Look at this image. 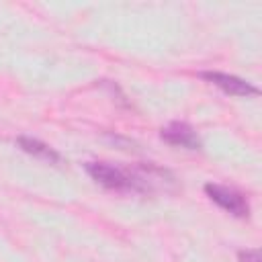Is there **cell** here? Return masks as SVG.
<instances>
[{"label": "cell", "mask_w": 262, "mask_h": 262, "mask_svg": "<svg viewBox=\"0 0 262 262\" xmlns=\"http://www.w3.org/2000/svg\"><path fill=\"white\" fill-rule=\"evenodd\" d=\"M86 172L100 186L115 192H149L156 182V176L164 174L154 166H137L129 170V168L113 166L108 162H88Z\"/></svg>", "instance_id": "1"}, {"label": "cell", "mask_w": 262, "mask_h": 262, "mask_svg": "<svg viewBox=\"0 0 262 262\" xmlns=\"http://www.w3.org/2000/svg\"><path fill=\"white\" fill-rule=\"evenodd\" d=\"M239 262H260V252L256 248H250V250H242L237 254Z\"/></svg>", "instance_id": "6"}, {"label": "cell", "mask_w": 262, "mask_h": 262, "mask_svg": "<svg viewBox=\"0 0 262 262\" xmlns=\"http://www.w3.org/2000/svg\"><path fill=\"white\" fill-rule=\"evenodd\" d=\"M18 147L43 162H49V164H59L61 162V156L47 143L35 139V137H18Z\"/></svg>", "instance_id": "5"}, {"label": "cell", "mask_w": 262, "mask_h": 262, "mask_svg": "<svg viewBox=\"0 0 262 262\" xmlns=\"http://www.w3.org/2000/svg\"><path fill=\"white\" fill-rule=\"evenodd\" d=\"M203 80H207L209 84L221 88L225 94H231V96H252V94H258V88L237 76H231V74H223V72H203L201 74Z\"/></svg>", "instance_id": "3"}, {"label": "cell", "mask_w": 262, "mask_h": 262, "mask_svg": "<svg viewBox=\"0 0 262 262\" xmlns=\"http://www.w3.org/2000/svg\"><path fill=\"white\" fill-rule=\"evenodd\" d=\"M162 139L170 145L176 147H186V149H199L201 147V139L196 135V131L182 121H172L162 129Z\"/></svg>", "instance_id": "4"}, {"label": "cell", "mask_w": 262, "mask_h": 262, "mask_svg": "<svg viewBox=\"0 0 262 262\" xmlns=\"http://www.w3.org/2000/svg\"><path fill=\"white\" fill-rule=\"evenodd\" d=\"M205 192H207V196H209L213 203H217V205H219L223 211H227L229 215L239 217V219H244V217L250 215L248 199H246L239 190H235V188H231V186H225V184L209 182V184H205Z\"/></svg>", "instance_id": "2"}]
</instances>
